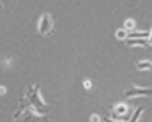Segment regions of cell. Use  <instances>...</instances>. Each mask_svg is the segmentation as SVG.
Instances as JSON below:
<instances>
[{"mask_svg":"<svg viewBox=\"0 0 152 122\" xmlns=\"http://www.w3.org/2000/svg\"><path fill=\"white\" fill-rule=\"evenodd\" d=\"M104 122H117V121H112V119H108V117H106V119H104Z\"/></svg>","mask_w":152,"mask_h":122,"instance_id":"obj_12","label":"cell"},{"mask_svg":"<svg viewBox=\"0 0 152 122\" xmlns=\"http://www.w3.org/2000/svg\"><path fill=\"white\" fill-rule=\"evenodd\" d=\"M151 46H152V28H151Z\"/></svg>","mask_w":152,"mask_h":122,"instance_id":"obj_13","label":"cell"},{"mask_svg":"<svg viewBox=\"0 0 152 122\" xmlns=\"http://www.w3.org/2000/svg\"><path fill=\"white\" fill-rule=\"evenodd\" d=\"M143 110H145L143 106H138V108L134 110V115L131 117V121H129V122H138V119L142 117V112H143Z\"/></svg>","mask_w":152,"mask_h":122,"instance_id":"obj_7","label":"cell"},{"mask_svg":"<svg viewBox=\"0 0 152 122\" xmlns=\"http://www.w3.org/2000/svg\"><path fill=\"white\" fill-rule=\"evenodd\" d=\"M127 46H151V41L147 39H126Z\"/></svg>","mask_w":152,"mask_h":122,"instance_id":"obj_5","label":"cell"},{"mask_svg":"<svg viewBox=\"0 0 152 122\" xmlns=\"http://www.w3.org/2000/svg\"><path fill=\"white\" fill-rule=\"evenodd\" d=\"M53 27H55V18L53 14L50 12H44L39 20V34L41 36H50L53 32Z\"/></svg>","mask_w":152,"mask_h":122,"instance_id":"obj_2","label":"cell"},{"mask_svg":"<svg viewBox=\"0 0 152 122\" xmlns=\"http://www.w3.org/2000/svg\"><path fill=\"white\" fill-rule=\"evenodd\" d=\"M136 69H140V71H149L152 69V62L151 60H140V62H136Z\"/></svg>","mask_w":152,"mask_h":122,"instance_id":"obj_6","label":"cell"},{"mask_svg":"<svg viewBox=\"0 0 152 122\" xmlns=\"http://www.w3.org/2000/svg\"><path fill=\"white\" fill-rule=\"evenodd\" d=\"M126 97H136V96H152V88H145V87H129L124 90Z\"/></svg>","mask_w":152,"mask_h":122,"instance_id":"obj_3","label":"cell"},{"mask_svg":"<svg viewBox=\"0 0 152 122\" xmlns=\"http://www.w3.org/2000/svg\"><path fill=\"white\" fill-rule=\"evenodd\" d=\"M27 103L30 104V108H34L37 113H48V110H50V106L41 99V96H39V85H34V87H30L28 88V92H27Z\"/></svg>","mask_w":152,"mask_h":122,"instance_id":"obj_1","label":"cell"},{"mask_svg":"<svg viewBox=\"0 0 152 122\" xmlns=\"http://www.w3.org/2000/svg\"><path fill=\"white\" fill-rule=\"evenodd\" d=\"M0 9H2V4H0Z\"/></svg>","mask_w":152,"mask_h":122,"instance_id":"obj_14","label":"cell"},{"mask_svg":"<svg viewBox=\"0 0 152 122\" xmlns=\"http://www.w3.org/2000/svg\"><path fill=\"white\" fill-rule=\"evenodd\" d=\"M115 36H117V39H118V37H120V39H124V37L127 39V32H126V30H117Z\"/></svg>","mask_w":152,"mask_h":122,"instance_id":"obj_8","label":"cell"},{"mask_svg":"<svg viewBox=\"0 0 152 122\" xmlns=\"http://www.w3.org/2000/svg\"><path fill=\"white\" fill-rule=\"evenodd\" d=\"M115 113H126V104H118V106H115Z\"/></svg>","mask_w":152,"mask_h":122,"instance_id":"obj_9","label":"cell"},{"mask_svg":"<svg viewBox=\"0 0 152 122\" xmlns=\"http://www.w3.org/2000/svg\"><path fill=\"white\" fill-rule=\"evenodd\" d=\"M124 27L129 30V28H134V21L133 20H126V23H124Z\"/></svg>","mask_w":152,"mask_h":122,"instance_id":"obj_10","label":"cell"},{"mask_svg":"<svg viewBox=\"0 0 152 122\" xmlns=\"http://www.w3.org/2000/svg\"><path fill=\"white\" fill-rule=\"evenodd\" d=\"M151 37V32L145 30V32H129L127 34V39H149Z\"/></svg>","mask_w":152,"mask_h":122,"instance_id":"obj_4","label":"cell"},{"mask_svg":"<svg viewBox=\"0 0 152 122\" xmlns=\"http://www.w3.org/2000/svg\"><path fill=\"white\" fill-rule=\"evenodd\" d=\"M99 121H101L99 115H92V117H90V122H99Z\"/></svg>","mask_w":152,"mask_h":122,"instance_id":"obj_11","label":"cell"}]
</instances>
